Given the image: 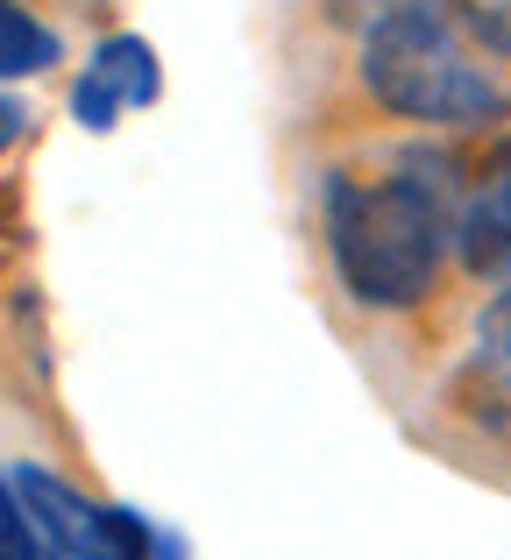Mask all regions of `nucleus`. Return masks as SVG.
<instances>
[{
    "label": "nucleus",
    "mask_w": 511,
    "mask_h": 560,
    "mask_svg": "<svg viewBox=\"0 0 511 560\" xmlns=\"http://www.w3.org/2000/svg\"><path fill=\"white\" fill-rule=\"evenodd\" d=\"M455 171L413 150L384 171H334L327 185V248L356 305H419L455 248Z\"/></svg>",
    "instance_id": "obj_1"
},
{
    "label": "nucleus",
    "mask_w": 511,
    "mask_h": 560,
    "mask_svg": "<svg viewBox=\"0 0 511 560\" xmlns=\"http://www.w3.org/2000/svg\"><path fill=\"white\" fill-rule=\"evenodd\" d=\"M362 85L384 114L427 128H484L504 114V79L462 0H384L362 36Z\"/></svg>",
    "instance_id": "obj_2"
},
{
    "label": "nucleus",
    "mask_w": 511,
    "mask_h": 560,
    "mask_svg": "<svg viewBox=\"0 0 511 560\" xmlns=\"http://www.w3.org/2000/svg\"><path fill=\"white\" fill-rule=\"evenodd\" d=\"M14 490H22L28 525H36L65 560H142L150 553V533L136 525V511L93 504V497H79L71 482L43 476V468H22Z\"/></svg>",
    "instance_id": "obj_3"
},
{
    "label": "nucleus",
    "mask_w": 511,
    "mask_h": 560,
    "mask_svg": "<svg viewBox=\"0 0 511 560\" xmlns=\"http://www.w3.org/2000/svg\"><path fill=\"white\" fill-rule=\"evenodd\" d=\"M455 248L476 277L511 270V136L476 164V178L455 199Z\"/></svg>",
    "instance_id": "obj_4"
},
{
    "label": "nucleus",
    "mask_w": 511,
    "mask_h": 560,
    "mask_svg": "<svg viewBox=\"0 0 511 560\" xmlns=\"http://www.w3.org/2000/svg\"><path fill=\"white\" fill-rule=\"evenodd\" d=\"M156 100V50L142 36H107L85 65V79L71 85V107L85 128H114L128 107H150Z\"/></svg>",
    "instance_id": "obj_5"
},
{
    "label": "nucleus",
    "mask_w": 511,
    "mask_h": 560,
    "mask_svg": "<svg viewBox=\"0 0 511 560\" xmlns=\"http://www.w3.org/2000/svg\"><path fill=\"white\" fill-rule=\"evenodd\" d=\"M455 397L469 405V419H484L490 433L511 440V291H498L490 313L476 319V348L455 376Z\"/></svg>",
    "instance_id": "obj_6"
},
{
    "label": "nucleus",
    "mask_w": 511,
    "mask_h": 560,
    "mask_svg": "<svg viewBox=\"0 0 511 560\" xmlns=\"http://www.w3.org/2000/svg\"><path fill=\"white\" fill-rule=\"evenodd\" d=\"M57 57V36L22 8V0H0V79H28Z\"/></svg>",
    "instance_id": "obj_7"
},
{
    "label": "nucleus",
    "mask_w": 511,
    "mask_h": 560,
    "mask_svg": "<svg viewBox=\"0 0 511 560\" xmlns=\"http://www.w3.org/2000/svg\"><path fill=\"white\" fill-rule=\"evenodd\" d=\"M36 525H28L22 511V490L14 482H0V560H36Z\"/></svg>",
    "instance_id": "obj_8"
},
{
    "label": "nucleus",
    "mask_w": 511,
    "mask_h": 560,
    "mask_svg": "<svg viewBox=\"0 0 511 560\" xmlns=\"http://www.w3.org/2000/svg\"><path fill=\"white\" fill-rule=\"evenodd\" d=\"M462 14H469L476 43H484L490 57H504V65H511V0H462Z\"/></svg>",
    "instance_id": "obj_9"
},
{
    "label": "nucleus",
    "mask_w": 511,
    "mask_h": 560,
    "mask_svg": "<svg viewBox=\"0 0 511 560\" xmlns=\"http://www.w3.org/2000/svg\"><path fill=\"white\" fill-rule=\"evenodd\" d=\"M22 121H28V114H22V100H8V93H0V156H8L14 142H22Z\"/></svg>",
    "instance_id": "obj_10"
}]
</instances>
